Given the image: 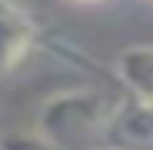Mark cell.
<instances>
[{
    "label": "cell",
    "mask_w": 153,
    "mask_h": 150,
    "mask_svg": "<svg viewBox=\"0 0 153 150\" xmlns=\"http://www.w3.org/2000/svg\"><path fill=\"white\" fill-rule=\"evenodd\" d=\"M113 110L117 107L100 90H60L40 107L37 130L70 150L73 143H83L90 134L107 130Z\"/></svg>",
    "instance_id": "cell-1"
},
{
    "label": "cell",
    "mask_w": 153,
    "mask_h": 150,
    "mask_svg": "<svg viewBox=\"0 0 153 150\" xmlns=\"http://www.w3.org/2000/svg\"><path fill=\"white\" fill-rule=\"evenodd\" d=\"M37 40L33 17L13 0H0V73H10L23 63Z\"/></svg>",
    "instance_id": "cell-2"
},
{
    "label": "cell",
    "mask_w": 153,
    "mask_h": 150,
    "mask_svg": "<svg viewBox=\"0 0 153 150\" xmlns=\"http://www.w3.org/2000/svg\"><path fill=\"white\" fill-rule=\"evenodd\" d=\"M107 137L123 150H153V104L133 97L130 104L117 107L107 123Z\"/></svg>",
    "instance_id": "cell-3"
},
{
    "label": "cell",
    "mask_w": 153,
    "mask_h": 150,
    "mask_svg": "<svg viewBox=\"0 0 153 150\" xmlns=\"http://www.w3.org/2000/svg\"><path fill=\"white\" fill-rule=\"evenodd\" d=\"M120 80L133 97L153 104V43L130 47L120 54Z\"/></svg>",
    "instance_id": "cell-4"
},
{
    "label": "cell",
    "mask_w": 153,
    "mask_h": 150,
    "mask_svg": "<svg viewBox=\"0 0 153 150\" xmlns=\"http://www.w3.org/2000/svg\"><path fill=\"white\" fill-rule=\"evenodd\" d=\"M0 150H63L40 130H7L0 137Z\"/></svg>",
    "instance_id": "cell-5"
},
{
    "label": "cell",
    "mask_w": 153,
    "mask_h": 150,
    "mask_svg": "<svg viewBox=\"0 0 153 150\" xmlns=\"http://www.w3.org/2000/svg\"><path fill=\"white\" fill-rule=\"evenodd\" d=\"M90 150H123V147H117V143H97V147H90Z\"/></svg>",
    "instance_id": "cell-6"
},
{
    "label": "cell",
    "mask_w": 153,
    "mask_h": 150,
    "mask_svg": "<svg viewBox=\"0 0 153 150\" xmlns=\"http://www.w3.org/2000/svg\"><path fill=\"white\" fill-rule=\"evenodd\" d=\"M80 4H93V0H80Z\"/></svg>",
    "instance_id": "cell-7"
}]
</instances>
